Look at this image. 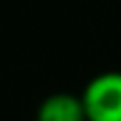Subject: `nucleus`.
Segmentation results:
<instances>
[{"instance_id":"f257e3e1","label":"nucleus","mask_w":121,"mask_h":121,"mask_svg":"<svg viewBox=\"0 0 121 121\" xmlns=\"http://www.w3.org/2000/svg\"><path fill=\"white\" fill-rule=\"evenodd\" d=\"M86 121H121V72L96 74L82 91Z\"/></svg>"},{"instance_id":"f03ea898","label":"nucleus","mask_w":121,"mask_h":121,"mask_svg":"<svg viewBox=\"0 0 121 121\" xmlns=\"http://www.w3.org/2000/svg\"><path fill=\"white\" fill-rule=\"evenodd\" d=\"M37 121H86L82 96L69 91H57L45 96L37 106Z\"/></svg>"}]
</instances>
